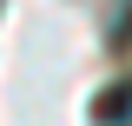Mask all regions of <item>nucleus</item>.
<instances>
[{
	"label": "nucleus",
	"mask_w": 132,
	"mask_h": 126,
	"mask_svg": "<svg viewBox=\"0 0 132 126\" xmlns=\"http://www.w3.org/2000/svg\"><path fill=\"white\" fill-rule=\"evenodd\" d=\"M126 113H132V80L119 86V93H99V100H93V120H99V126H119Z\"/></svg>",
	"instance_id": "1"
}]
</instances>
